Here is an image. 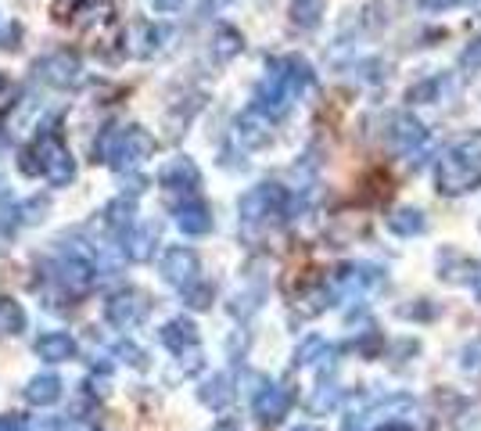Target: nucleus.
Segmentation results:
<instances>
[{"instance_id":"nucleus-1","label":"nucleus","mask_w":481,"mask_h":431,"mask_svg":"<svg viewBox=\"0 0 481 431\" xmlns=\"http://www.w3.org/2000/svg\"><path fill=\"white\" fill-rule=\"evenodd\" d=\"M151 155H155V137L137 123H108L94 140V162L112 166L119 173H133Z\"/></svg>"},{"instance_id":"nucleus-2","label":"nucleus","mask_w":481,"mask_h":431,"mask_svg":"<svg viewBox=\"0 0 481 431\" xmlns=\"http://www.w3.org/2000/svg\"><path fill=\"white\" fill-rule=\"evenodd\" d=\"M288 212H292V194H288V187L273 184V180L248 187L238 201V216L244 227H266Z\"/></svg>"},{"instance_id":"nucleus-3","label":"nucleus","mask_w":481,"mask_h":431,"mask_svg":"<svg viewBox=\"0 0 481 431\" xmlns=\"http://www.w3.org/2000/svg\"><path fill=\"white\" fill-rule=\"evenodd\" d=\"M33 76L44 79V83L55 87V90H76V87L87 79V76H83L79 55L68 51V47H61V51H51V55L36 58V62H33Z\"/></svg>"},{"instance_id":"nucleus-4","label":"nucleus","mask_w":481,"mask_h":431,"mask_svg":"<svg viewBox=\"0 0 481 431\" xmlns=\"http://www.w3.org/2000/svg\"><path fill=\"white\" fill-rule=\"evenodd\" d=\"M435 184L442 194H467V190H478L481 187V169L464 162L453 148H445L438 159H435Z\"/></svg>"},{"instance_id":"nucleus-5","label":"nucleus","mask_w":481,"mask_h":431,"mask_svg":"<svg viewBox=\"0 0 481 431\" xmlns=\"http://www.w3.org/2000/svg\"><path fill=\"white\" fill-rule=\"evenodd\" d=\"M151 313V299L140 292V288H119L105 299V320L116 327V331H133L148 320Z\"/></svg>"},{"instance_id":"nucleus-6","label":"nucleus","mask_w":481,"mask_h":431,"mask_svg":"<svg viewBox=\"0 0 481 431\" xmlns=\"http://www.w3.org/2000/svg\"><path fill=\"white\" fill-rule=\"evenodd\" d=\"M36 155H40V169H44V180L51 187H68L76 180V159L72 151L61 144L58 133H44L36 144Z\"/></svg>"},{"instance_id":"nucleus-7","label":"nucleus","mask_w":481,"mask_h":431,"mask_svg":"<svg viewBox=\"0 0 481 431\" xmlns=\"http://www.w3.org/2000/svg\"><path fill=\"white\" fill-rule=\"evenodd\" d=\"M159 273H162V281L166 284H173V288H190L194 281H201L198 273H201V259H198V251L187 245H173L162 251V259H159Z\"/></svg>"},{"instance_id":"nucleus-8","label":"nucleus","mask_w":481,"mask_h":431,"mask_svg":"<svg viewBox=\"0 0 481 431\" xmlns=\"http://www.w3.org/2000/svg\"><path fill=\"white\" fill-rule=\"evenodd\" d=\"M266 76H273L277 83H284L295 97L316 87V72H312V65L305 62L302 55H281V58H270V62H266Z\"/></svg>"},{"instance_id":"nucleus-9","label":"nucleus","mask_w":481,"mask_h":431,"mask_svg":"<svg viewBox=\"0 0 481 431\" xmlns=\"http://www.w3.org/2000/svg\"><path fill=\"white\" fill-rule=\"evenodd\" d=\"M381 284H384V270L374 266V262H349L331 281L334 295H366V292H374Z\"/></svg>"},{"instance_id":"nucleus-10","label":"nucleus","mask_w":481,"mask_h":431,"mask_svg":"<svg viewBox=\"0 0 481 431\" xmlns=\"http://www.w3.org/2000/svg\"><path fill=\"white\" fill-rule=\"evenodd\" d=\"M292 388L284 385V381H266L259 392H255V399H251V414L262 421V425H273V421H281V417H288V410H292Z\"/></svg>"},{"instance_id":"nucleus-11","label":"nucleus","mask_w":481,"mask_h":431,"mask_svg":"<svg viewBox=\"0 0 481 431\" xmlns=\"http://www.w3.org/2000/svg\"><path fill=\"white\" fill-rule=\"evenodd\" d=\"M292 101H295V94L284 87V83H277L273 76H262V83L255 87V94H251V108L255 112H262L266 119H284L288 112H292Z\"/></svg>"},{"instance_id":"nucleus-12","label":"nucleus","mask_w":481,"mask_h":431,"mask_svg":"<svg viewBox=\"0 0 481 431\" xmlns=\"http://www.w3.org/2000/svg\"><path fill=\"white\" fill-rule=\"evenodd\" d=\"M159 184L166 187L169 194H194V190L201 187V169H198L194 159L177 155V159H169V162L159 169Z\"/></svg>"},{"instance_id":"nucleus-13","label":"nucleus","mask_w":481,"mask_h":431,"mask_svg":"<svg viewBox=\"0 0 481 431\" xmlns=\"http://www.w3.org/2000/svg\"><path fill=\"white\" fill-rule=\"evenodd\" d=\"M159 342H162L177 360L190 356V353H201V345H198V327H194L190 316H173V320H166L162 331H159Z\"/></svg>"},{"instance_id":"nucleus-14","label":"nucleus","mask_w":481,"mask_h":431,"mask_svg":"<svg viewBox=\"0 0 481 431\" xmlns=\"http://www.w3.org/2000/svg\"><path fill=\"white\" fill-rule=\"evenodd\" d=\"M388 144L403 155H414L421 144H427V126L410 112H399L388 119Z\"/></svg>"},{"instance_id":"nucleus-15","label":"nucleus","mask_w":481,"mask_h":431,"mask_svg":"<svg viewBox=\"0 0 481 431\" xmlns=\"http://www.w3.org/2000/svg\"><path fill=\"white\" fill-rule=\"evenodd\" d=\"M234 137H238V144L244 151H259V148H266L273 140V119H266L262 112L248 108V112H240L234 119Z\"/></svg>"},{"instance_id":"nucleus-16","label":"nucleus","mask_w":481,"mask_h":431,"mask_svg":"<svg viewBox=\"0 0 481 431\" xmlns=\"http://www.w3.org/2000/svg\"><path fill=\"white\" fill-rule=\"evenodd\" d=\"M173 216H177V227H180L187 238H205V234L216 227L212 209H209L201 198H187V201H180V205L173 209Z\"/></svg>"},{"instance_id":"nucleus-17","label":"nucleus","mask_w":481,"mask_h":431,"mask_svg":"<svg viewBox=\"0 0 481 431\" xmlns=\"http://www.w3.org/2000/svg\"><path fill=\"white\" fill-rule=\"evenodd\" d=\"M33 353H36L40 360H47V364H65V360H76L79 345H76V338H72L68 331H47V334L36 338Z\"/></svg>"},{"instance_id":"nucleus-18","label":"nucleus","mask_w":481,"mask_h":431,"mask_svg":"<svg viewBox=\"0 0 481 431\" xmlns=\"http://www.w3.org/2000/svg\"><path fill=\"white\" fill-rule=\"evenodd\" d=\"M155 241H159V227H129L122 234V251L129 262H148L155 255Z\"/></svg>"},{"instance_id":"nucleus-19","label":"nucleus","mask_w":481,"mask_h":431,"mask_svg":"<svg viewBox=\"0 0 481 431\" xmlns=\"http://www.w3.org/2000/svg\"><path fill=\"white\" fill-rule=\"evenodd\" d=\"M388 231L395 234V238H417L427 231V216H424V209H414V205H399V209H392L388 212Z\"/></svg>"},{"instance_id":"nucleus-20","label":"nucleus","mask_w":481,"mask_h":431,"mask_svg":"<svg viewBox=\"0 0 481 431\" xmlns=\"http://www.w3.org/2000/svg\"><path fill=\"white\" fill-rule=\"evenodd\" d=\"M198 399H201L209 410H227V406L234 403V381H230V374H212V377H205L201 388H198Z\"/></svg>"},{"instance_id":"nucleus-21","label":"nucleus","mask_w":481,"mask_h":431,"mask_svg":"<svg viewBox=\"0 0 481 431\" xmlns=\"http://www.w3.org/2000/svg\"><path fill=\"white\" fill-rule=\"evenodd\" d=\"M240 51H244V36H240L234 26H216V33H212V44H209V55H212V62L227 65L234 62Z\"/></svg>"},{"instance_id":"nucleus-22","label":"nucleus","mask_w":481,"mask_h":431,"mask_svg":"<svg viewBox=\"0 0 481 431\" xmlns=\"http://www.w3.org/2000/svg\"><path fill=\"white\" fill-rule=\"evenodd\" d=\"M61 392H65V385H61L58 374H36V377L26 385V399H29L33 406H55L61 399Z\"/></svg>"},{"instance_id":"nucleus-23","label":"nucleus","mask_w":481,"mask_h":431,"mask_svg":"<svg viewBox=\"0 0 481 431\" xmlns=\"http://www.w3.org/2000/svg\"><path fill=\"white\" fill-rule=\"evenodd\" d=\"M323 11H327V0H292V26L312 33L323 22Z\"/></svg>"},{"instance_id":"nucleus-24","label":"nucleus","mask_w":481,"mask_h":431,"mask_svg":"<svg viewBox=\"0 0 481 431\" xmlns=\"http://www.w3.org/2000/svg\"><path fill=\"white\" fill-rule=\"evenodd\" d=\"M47 212H51V198L47 194H33V198H26L22 205H15V220L18 223H26V227H33V223H44L47 220Z\"/></svg>"},{"instance_id":"nucleus-25","label":"nucleus","mask_w":481,"mask_h":431,"mask_svg":"<svg viewBox=\"0 0 481 431\" xmlns=\"http://www.w3.org/2000/svg\"><path fill=\"white\" fill-rule=\"evenodd\" d=\"M442 90H445V76H427V79L410 87L406 101L410 105H438L442 101Z\"/></svg>"},{"instance_id":"nucleus-26","label":"nucleus","mask_w":481,"mask_h":431,"mask_svg":"<svg viewBox=\"0 0 481 431\" xmlns=\"http://www.w3.org/2000/svg\"><path fill=\"white\" fill-rule=\"evenodd\" d=\"M338 403H342V388H338L334 381H320V385L312 388V395H309V410H312V414H331Z\"/></svg>"},{"instance_id":"nucleus-27","label":"nucleus","mask_w":481,"mask_h":431,"mask_svg":"<svg viewBox=\"0 0 481 431\" xmlns=\"http://www.w3.org/2000/svg\"><path fill=\"white\" fill-rule=\"evenodd\" d=\"M26 309L15 299H0V334H22L26 331Z\"/></svg>"},{"instance_id":"nucleus-28","label":"nucleus","mask_w":481,"mask_h":431,"mask_svg":"<svg viewBox=\"0 0 481 431\" xmlns=\"http://www.w3.org/2000/svg\"><path fill=\"white\" fill-rule=\"evenodd\" d=\"M331 353V345L320 338V334H309V338H302L299 349H295V367H309V364H320L323 356Z\"/></svg>"},{"instance_id":"nucleus-29","label":"nucleus","mask_w":481,"mask_h":431,"mask_svg":"<svg viewBox=\"0 0 481 431\" xmlns=\"http://www.w3.org/2000/svg\"><path fill=\"white\" fill-rule=\"evenodd\" d=\"M464 162H471V166H478L481 169V129H471V133H464V137H456L453 144H449Z\"/></svg>"},{"instance_id":"nucleus-30","label":"nucleus","mask_w":481,"mask_h":431,"mask_svg":"<svg viewBox=\"0 0 481 431\" xmlns=\"http://www.w3.org/2000/svg\"><path fill=\"white\" fill-rule=\"evenodd\" d=\"M169 36H173V29H169V26H162V22H159V26H144V47H140L137 55H140V58L159 55V51L166 47V40H169Z\"/></svg>"},{"instance_id":"nucleus-31","label":"nucleus","mask_w":481,"mask_h":431,"mask_svg":"<svg viewBox=\"0 0 481 431\" xmlns=\"http://www.w3.org/2000/svg\"><path fill=\"white\" fill-rule=\"evenodd\" d=\"M212 299H216V288H212V284H205V281H194L190 288H183V306L209 309L212 306Z\"/></svg>"},{"instance_id":"nucleus-32","label":"nucleus","mask_w":481,"mask_h":431,"mask_svg":"<svg viewBox=\"0 0 481 431\" xmlns=\"http://www.w3.org/2000/svg\"><path fill=\"white\" fill-rule=\"evenodd\" d=\"M460 367H464V374H478L481 377V338H475V342L464 345V353H460Z\"/></svg>"},{"instance_id":"nucleus-33","label":"nucleus","mask_w":481,"mask_h":431,"mask_svg":"<svg viewBox=\"0 0 481 431\" xmlns=\"http://www.w3.org/2000/svg\"><path fill=\"white\" fill-rule=\"evenodd\" d=\"M0 51H4V55H18V51H22V22H11V26L4 29Z\"/></svg>"},{"instance_id":"nucleus-34","label":"nucleus","mask_w":481,"mask_h":431,"mask_svg":"<svg viewBox=\"0 0 481 431\" xmlns=\"http://www.w3.org/2000/svg\"><path fill=\"white\" fill-rule=\"evenodd\" d=\"M460 68L464 72H478L481 68V33L464 47V55H460Z\"/></svg>"},{"instance_id":"nucleus-35","label":"nucleus","mask_w":481,"mask_h":431,"mask_svg":"<svg viewBox=\"0 0 481 431\" xmlns=\"http://www.w3.org/2000/svg\"><path fill=\"white\" fill-rule=\"evenodd\" d=\"M18 169H22L26 177H44V169H40V155H36V148H22V151H18Z\"/></svg>"},{"instance_id":"nucleus-36","label":"nucleus","mask_w":481,"mask_h":431,"mask_svg":"<svg viewBox=\"0 0 481 431\" xmlns=\"http://www.w3.org/2000/svg\"><path fill=\"white\" fill-rule=\"evenodd\" d=\"M148 190V177H140V173H122V194L126 198H137V194H144Z\"/></svg>"},{"instance_id":"nucleus-37","label":"nucleus","mask_w":481,"mask_h":431,"mask_svg":"<svg viewBox=\"0 0 481 431\" xmlns=\"http://www.w3.org/2000/svg\"><path fill=\"white\" fill-rule=\"evenodd\" d=\"M116 356H122V360H126L129 367H144V360H148V356H144V353H140V349H137L133 342H119Z\"/></svg>"},{"instance_id":"nucleus-38","label":"nucleus","mask_w":481,"mask_h":431,"mask_svg":"<svg viewBox=\"0 0 481 431\" xmlns=\"http://www.w3.org/2000/svg\"><path fill=\"white\" fill-rule=\"evenodd\" d=\"M58 431H101L94 421H83V417H65L58 421Z\"/></svg>"},{"instance_id":"nucleus-39","label":"nucleus","mask_w":481,"mask_h":431,"mask_svg":"<svg viewBox=\"0 0 481 431\" xmlns=\"http://www.w3.org/2000/svg\"><path fill=\"white\" fill-rule=\"evenodd\" d=\"M460 4H467V0H417L421 11H449V7H460Z\"/></svg>"},{"instance_id":"nucleus-40","label":"nucleus","mask_w":481,"mask_h":431,"mask_svg":"<svg viewBox=\"0 0 481 431\" xmlns=\"http://www.w3.org/2000/svg\"><path fill=\"white\" fill-rule=\"evenodd\" d=\"M151 7L159 11V15H173V11H180L183 0H151Z\"/></svg>"},{"instance_id":"nucleus-41","label":"nucleus","mask_w":481,"mask_h":431,"mask_svg":"<svg viewBox=\"0 0 481 431\" xmlns=\"http://www.w3.org/2000/svg\"><path fill=\"white\" fill-rule=\"evenodd\" d=\"M0 431H33L22 417H0Z\"/></svg>"},{"instance_id":"nucleus-42","label":"nucleus","mask_w":481,"mask_h":431,"mask_svg":"<svg viewBox=\"0 0 481 431\" xmlns=\"http://www.w3.org/2000/svg\"><path fill=\"white\" fill-rule=\"evenodd\" d=\"M223 4H227V0H201V4H198V15L205 18V15H212V11H220Z\"/></svg>"},{"instance_id":"nucleus-43","label":"nucleus","mask_w":481,"mask_h":431,"mask_svg":"<svg viewBox=\"0 0 481 431\" xmlns=\"http://www.w3.org/2000/svg\"><path fill=\"white\" fill-rule=\"evenodd\" d=\"M112 0H79V7H87V11H105Z\"/></svg>"},{"instance_id":"nucleus-44","label":"nucleus","mask_w":481,"mask_h":431,"mask_svg":"<svg viewBox=\"0 0 481 431\" xmlns=\"http://www.w3.org/2000/svg\"><path fill=\"white\" fill-rule=\"evenodd\" d=\"M471 292H475V299L481 303V262H478V270H475V277H471V284H467Z\"/></svg>"},{"instance_id":"nucleus-45","label":"nucleus","mask_w":481,"mask_h":431,"mask_svg":"<svg viewBox=\"0 0 481 431\" xmlns=\"http://www.w3.org/2000/svg\"><path fill=\"white\" fill-rule=\"evenodd\" d=\"M212 431H240V428L234 425V421H220V425H216Z\"/></svg>"},{"instance_id":"nucleus-46","label":"nucleus","mask_w":481,"mask_h":431,"mask_svg":"<svg viewBox=\"0 0 481 431\" xmlns=\"http://www.w3.org/2000/svg\"><path fill=\"white\" fill-rule=\"evenodd\" d=\"M467 4H471V7H475V11H481V0H467Z\"/></svg>"},{"instance_id":"nucleus-47","label":"nucleus","mask_w":481,"mask_h":431,"mask_svg":"<svg viewBox=\"0 0 481 431\" xmlns=\"http://www.w3.org/2000/svg\"><path fill=\"white\" fill-rule=\"evenodd\" d=\"M295 431H320V428H312V425H302V428H295Z\"/></svg>"},{"instance_id":"nucleus-48","label":"nucleus","mask_w":481,"mask_h":431,"mask_svg":"<svg viewBox=\"0 0 481 431\" xmlns=\"http://www.w3.org/2000/svg\"><path fill=\"white\" fill-rule=\"evenodd\" d=\"M0 87H4V72H0Z\"/></svg>"}]
</instances>
